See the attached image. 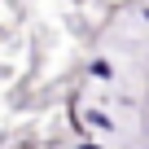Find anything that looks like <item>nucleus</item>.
<instances>
[{"mask_svg": "<svg viewBox=\"0 0 149 149\" xmlns=\"http://www.w3.org/2000/svg\"><path fill=\"white\" fill-rule=\"evenodd\" d=\"M88 123H92V127H101V132H114V123H110L101 110H92V114H88Z\"/></svg>", "mask_w": 149, "mask_h": 149, "instance_id": "obj_1", "label": "nucleus"}, {"mask_svg": "<svg viewBox=\"0 0 149 149\" xmlns=\"http://www.w3.org/2000/svg\"><path fill=\"white\" fill-rule=\"evenodd\" d=\"M92 74H97V79H110L114 70H110V61H92Z\"/></svg>", "mask_w": 149, "mask_h": 149, "instance_id": "obj_2", "label": "nucleus"}, {"mask_svg": "<svg viewBox=\"0 0 149 149\" xmlns=\"http://www.w3.org/2000/svg\"><path fill=\"white\" fill-rule=\"evenodd\" d=\"M84 149H101V145H84Z\"/></svg>", "mask_w": 149, "mask_h": 149, "instance_id": "obj_3", "label": "nucleus"}]
</instances>
